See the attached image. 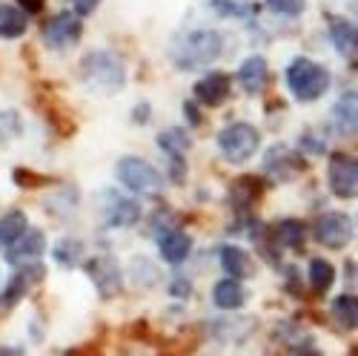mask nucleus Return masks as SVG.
<instances>
[{"label": "nucleus", "instance_id": "obj_26", "mask_svg": "<svg viewBox=\"0 0 358 356\" xmlns=\"http://www.w3.org/2000/svg\"><path fill=\"white\" fill-rule=\"evenodd\" d=\"M266 6H270L273 12H278V15H289V18H295V15H301V12H304L307 0H266Z\"/></svg>", "mask_w": 358, "mask_h": 356}, {"label": "nucleus", "instance_id": "obj_7", "mask_svg": "<svg viewBox=\"0 0 358 356\" xmlns=\"http://www.w3.org/2000/svg\"><path fill=\"white\" fill-rule=\"evenodd\" d=\"M315 239L324 245V247H333V250H341L352 242V219L344 216V213H327L318 219L315 224Z\"/></svg>", "mask_w": 358, "mask_h": 356}, {"label": "nucleus", "instance_id": "obj_22", "mask_svg": "<svg viewBox=\"0 0 358 356\" xmlns=\"http://www.w3.org/2000/svg\"><path fill=\"white\" fill-rule=\"evenodd\" d=\"M333 313L338 319V324H344V328H355V322H358V305H355V296L352 293H344L338 296V299L333 302Z\"/></svg>", "mask_w": 358, "mask_h": 356}, {"label": "nucleus", "instance_id": "obj_21", "mask_svg": "<svg viewBox=\"0 0 358 356\" xmlns=\"http://www.w3.org/2000/svg\"><path fill=\"white\" fill-rule=\"evenodd\" d=\"M336 127L341 135H352L355 132V95H344L336 104Z\"/></svg>", "mask_w": 358, "mask_h": 356}, {"label": "nucleus", "instance_id": "obj_3", "mask_svg": "<svg viewBox=\"0 0 358 356\" xmlns=\"http://www.w3.org/2000/svg\"><path fill=\"white\" fill-rule=\"evenodd\" d=\"M287 86L298 101H315L330 89V72L310 57H295L287 67Z\"/></svg>", "mask_w": 358, "mask_h": 356}, {"label": "nucleus", "instance_id": "obj_14", "mask_svg": "<svg viewBox=\"0 0 358 356\" xmlns=\"http://www.w3.org/2000/svg\"><path fill=\"white\" fill-rule=\"evenodd\" d=\"M106 219L112 227H132L141 219V207L132 198H121V196H112L109 207H106Z\"/></svg>", "mask_w": 358, "mask_h": 356}, {"label": "nucleus", "instance_id": "obj_5", "mask_svg": "<svg viewBox=\"0 0 358 356\" xmlns=\"http://www.w3.org/2000/svg\"><path fill=\"white\" fill-rule=\"evenodd\" d=\"M218 146H221V153L227 161L232 164H244L255 156V150L261 146V135L252 124H244V121H238V124H229L227 130H221L218 135Z\"/></svg>", "mask_w": 358, "mask_h": 356}, {"label": "nucleus", "instance_id": "obj_17", "mask_svg": "<svg viewBox=\"0 0 358 356\" xmlns=\"http://www.w3.org/2000/svg\"><path fill=\"white\" fill-rule=\"evenodd\" d=\"M26 15L9 4H0V38L3 41H15L26 32Z\"/></svg>", "mask_w": 358, "mask_h": 356}, {"label": "nucleus", "instance_id": "obj_12", "mask_svg": "<svg viewBox=\"0 0 358 356\" xmlns=\"http://www.w3.org/2000/svg\"><path fill=\"white\" fill-rule=\"evenodd\" d=\"M158 250H161L164 261H169V264H181V261H187V256H189V250H192V242H189V235H187V233H181V230H169V233H164L161 239H158Z\"/></svg>", "mask_w": 358, "mask_h": 356}, {"label": "nucleus", "instance_id": "obj_28", "mask_svg": "<svg viewBox=\"0 0 358 356\" xmlns=\"http://www.w3.org/2000/svg\"><path fill=\"white\" fill-rule=\"evenodd\" d=\"M98 4L101 0H72V9H75L78 18H86V15H92L98 9Z\"/></svg>", "mask_w": 358, "mask_h": 356}, {"label": "nucleus", "instance_id": "obj_2", "mask_svg": "<svg viewBox=\"0 0 358 356\" xmlns=\"http://www.w3.org/2000/svg\"><path fill=\"white\" fill-rule=\"evenodd\" d=\"M221 35L213 32V29H198V32H189L181 46L175 49V64L178 69L184 72H198V69H206L218 61L221 55Z\"/></svg>", "mask_w": 358, "mask_h": 356}, {"label": "nucleus", "instance_id": "obj_20", "mask_svg": "<svg viewBox=\"0 0 358 356\" xmlns=\"http://www.w3.org/2000/svg\"><path fill=\"white\" fill-rule=\"evenodd\" d=\"M333 282H336L333 264L324 261V259H313V261H310V285H313L318 293H327V290L333 287Z\"/></svg>", "mask_w": 358, "mask_h": 356}, {"label": "nucleus", "instance_id": "obj_18", "mask_svg": "<svg viewBox=\"0 0 358 356\" xmlns=\"http://www.w3.org/2000/svg\"><path fill=\"white\" fill-rule=\"evenodd\" d=\"M221 264L229 279H244L250 273V256L241 247H224L221 250Z\"/></svg>", "mask_w": 358, "mask_h": 356}, {"label": "nucleus", "instance_id": "obj_10", "mask_svg": "<svg viewBox=\"0 0 358 356\" xmlns=\"http://www.w3.org/2000/svg\"><path fill=\"white\" fill-rule=\"evenodd\" d=\"M195 98L206 107H221L229 98V78L224 72H210L206 78L198 81L195 86Z\"/></svg>", "mask_w": 358, "mask_h": 356}, {"label": "nucleus", "instance_id": "obj_8", "mask_svg": "<svg viewBox=\"0 0 358 356\" xmlns=\"http://www.w3.org/2000/svg\"><path fill=\"white\" fill-rule=\"evenodd\" d=\"M80 32H83L80 18L72 15V12H61L57 18H52V20L46 23L43 41H46V46H52V49H66V46H72V43L80 38Z\"/></svg>", "mask_w": 358, "mask_h": 356}, {"label": "nucleus", "instance_id": "obj_4", "mask_svg": "<svg viewBox=\"0 0 358 356\" xmlns=\"http://www.w3.org/2000/svg\"><path fill=\"white\" fill-rule=\"evenodd\" d=\"M115 175L127 190L141 196H158L164 190V175L143 158H121L115 167Z\"/></svg>", "mask_w": 358, "mask_h": 356}, {"label": "nucleus", "instance_id": "obj_13", "mask_svg": "<svg viewBox=\"0 0 358 356\" xmlns=\"http://www.w3.org/2000/svg\"><path fill=\"white\" fill-rule=\"evenodd\" d=\"M213 299H215V305L221 310H238V308H244V302H247V290H244L241 279H229L227 276V279H221L215 285Z\"/></svg>", "mask_w": 358, "mask_h": 356}, {"label": "nucleus", "instance_id": "obj_15", "mask_svg": "<svg viewBox=\"0 0 358 356\" xmlns=\"http://www.w3.org/2000/svg\"><path fill=\"white\" fill-rule=\"evenodd\" d=\"M89 273H92V282L101 287L103 296H109L112 290L121 287V271H117V264L112 259H95L92 264H89Z\"/></svg>", "mask_w": 358, "mask_h": 356}, {"label": "nucleus", "instance_id": "obj_23", "mask_svg": "<svg viewBox=\"0 0 358 356\" xmlns=\"http://www.w3.org/2000/svg\"><path fill=\"white\" fill-rule=\"evenodd\" d=\"M80 253H83V245L78 242V239H61L55 247H52V256H55V261L57 264H64V267H72V264H78L80 261Z\"/></svg>", "mask_w": 358, "mask_h": 356}, {"label": "nucleus", "instance_id": "obj_24", "mask_svg": "<svg viewBox=\"0 0 358 356\" xmlns=\"http://www.w3.org/2000/svg\"><path fill=\"white\" fill-rule=\"evenodd\" d=\"M158 144H161V150H166L169 156H181L187 146H189V141L178 132V130H169V132H161V138H158Z\"/></svg>", "mask_w": 358, "mask_h": 356}, {"label": "nucleus", "instance_id": "obj_19", "mask_svg": "<svg viewBox=\"0 0 358 356\" xmlns=\"http://www.w3.org/2000/svg\"><path fill=\"white\" fill-rule=\"evenodd\" d=\"M26 227H29V221H26V216L20 210H12V213H6L3 219H0V250L9 247Z\"/></svg>", "mask_w": 358, "mask_h": 356}, {"label": "nucleus", "instance_id": "obj_6", "mask_svg": "<svg viewBox=\"0 0 358 356\" xmlns=\"http://www.w3.org/2000/svg\"><path fill=\"white\" fill-rule=\"evenodd\" d=\"M327 182H330V190L338 198H352L358 190V164L352 156L336 153L327 164Z\"/></svg>", "mask_w": 358, "mask_h": 356}, {"label": "nucleus", "instance_id": "obj_1", "mask_svg": "<svg viewBox=\"0 0 358 356\" xmlns=\"http://www.w3.org/2000/svg\"><path fill=\"white\" fill-rule=\"evenodd\" d=\"M80 78H83V83L89 89H92V93L112 95L115 89L124 86L127 69H124V61L115 52L98 49V52H89L80 61Z\"/></svg>", "mask_w": 358, "mask_h": 356}, {"label": "nucleus", "instance_id": "obj_9", "mask_svg": "<svg viewBox=\"0 0 358 356\" xmlns=\"http://www.w3.org/2000/svg\"><path fill=\"white\" fill-rule=\"evenodd\" d=\"M46 250V239L41 230H23L17 239L9 245V253H6V261L9 264H23V261H35L41 253Z\"/></svg>", "mask_w": 358, "mask_h": 356}, {"label": "nucleus", "instance_id": "obj_27", "mask_svg": "<svg viewBox=\"0 0 358 356\" xmlns=\"http://www.w3.org/2000/svg\"><path fill=\"white\" fill-rule=\"evenodd\" d=\"M20 130V118L17 112H0V135H9Z\"/></svg>", "mask_w": 358, "mask_h": 356}, {"label": "nucleus", "instance_id": "obj_25", "mask_svg": "<svg viewBox=\"0 0 358 356\" xmlns=\"http://www.w3.org/2000/svg\"><path fill=\"white\" fill-rule=\"evenodd\" d=\"M278 239H281L284 245H289V247L301 245V242H304V227L298 224V221H281V224H278Z\"/></svg>", "mask_w": 358, "mask_h": 356}, {"label": "nucleus", "instance_id": "obj_11", "mask_svg": "<svg viewBox=\"0 0 358 356\" xmlns=\"http://www.w3.org/2000/svg\"><path fill=\"white\" fill-rule=\"evenodd\" d=\"M266 78H270V72H266V61H264L261 55H252V57H247V61L241 64V69H238V81H241V86L247 89L250 95H258V93H264Z\"/></svg>", "mask_w": 358, "mask_h": 356}, {"label": "nucleus", "instance_id": "obj_16", "mask_svg": "<svg viewBox=\"0 0 358 356\" xmlns=\"http://www.w3.org/2000/svg\"><path fill=\"white\" fill-rule=\"evenodd\" d=\"M330 35L338 46V52L344 57H355V46H358V35H355V23L347 18H333L330 20Z\"/></svg>", "mask_w": 358, "mask_h": 356}]
</instances>
